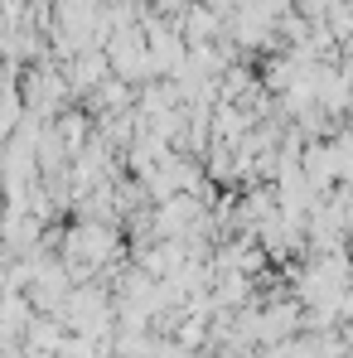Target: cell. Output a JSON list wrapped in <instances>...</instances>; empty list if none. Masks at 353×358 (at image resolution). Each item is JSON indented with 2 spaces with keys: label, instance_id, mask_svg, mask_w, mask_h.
I'll return each instance as SVG.
<instances>
[{
  "label": "cell",
  "instance_id": "1",
  "mask_svg": "<svg viewBox=\"0 0 353 358\" xmlns=\"http://www.w3.org/2000/svg\"><path fill=\"white\" fill-rule=\"evenodd\" d=\"M150 5H155V10H165V15H175V10H189L194 0H150Z\"/></svg>",
  "mask_w": 353,
  "mask_h": 358
}]
</instances>
